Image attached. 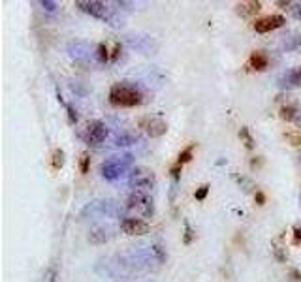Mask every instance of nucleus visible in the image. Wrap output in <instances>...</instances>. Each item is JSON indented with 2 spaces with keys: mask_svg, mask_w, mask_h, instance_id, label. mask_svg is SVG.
Listing matches in <instances>:
<instances>
[{
  "mask_svg": "<svg viewBox=\"0 0 301 282\" xmlns=\"http://www.w3.org/2000/svg\"><path fill=\"white\" fill-rule=\"evenodd\" d=\"M115 265L119 269L128 271V273H139V271H155L162 264L157 258L153 247H149V248H134V250H128V252L117 254Z\"/></svg>",
  "mask_w": 301,
  "mask_h": 282,
  "instance_id": "f257e3e1",
  "label": "nucleus"
},
{
  "mask_svg": "<svg viewBox=\"0 0 301 282\" xmlns=\"http://www.w3.org/2000/svg\"><path fill=\"white\" fill-rule=\"evenodd\" d=\"M110 104L115 107H136L143 104V92L130 81H119L110 89Z\"/></svg>",
  "mask_w": 301,
  "mask_h": 282,
  "instance_id": "f03ea898",
  "label": "nucleus"
},
{
  "mask_svg": "<svg viewBox=\"0 0 301 282\" xmlns=\"http://www.w3.org/2000/svg\"><path fill=\"white\" fill-rule=\"evenodd\" d=\"M75 8H79L83 13H87L91 17L98 19V21H104V23L111 25V27H122V23L117 19L113 8H110L105 2H100V0H77L75 2Z\"/></svg>",
  "mask_w": 301,
  "mask_h": 282,
  "instance_id": "7ed1b4c3",
  "label": "nucleus"
},
{
  "mask_svg": "<svg viewBox=\"0 0 301 282\" xmlns=\"http://www.w3.org/2000/svg\"><path fill=\"white\" fill-rule=\"evenodd\" d=\"M132 167H134V155H130V153H126V155H115L102 162L100 175L105 181H117V179H121Z\"/></svg>",
  "mask_w": 301,
  "mask_h": 282,
  "instance_id": "20e7f679",
  "label": "nucleus"
},
{
  "mask_svg": "<svg viewBox=\"0 0 301 282\" xmlns=\"http://www.w3.org/2000/svg\"><path fill=\"white\" fill-rule=\"evenodd\" d=\"M121 213L119 203L113 200H94L87 203L79 213L81 220H94V219H113Z\"/></svg>",
  "mask_w": 301,
  "mask_h": 282,
  "instance_id": "39448f33",
  "label": "nucleus"
},
{
  "mask_svg": "<svg viewBox=\"0 0 301 282\" xmlns=\"http://www.w3.org/2000/svg\"><path fill=\"white\" fill-rule=\"evenodd\" d=\"M128 186L132 188V192H147L153 190L157 186V175L153 169L145 166L134 167L130 177H128Z\"/></svg>",
  "mask_w": 301,
  "mask_h": 282,
  "instance_id": "423d86ee",
  "label": "nucleus"
},
{
  "mask_svg": "<svg viewBox=\"0 0 301 282\" xmlns=\"http://www.w3.org/2000/svg\"><path fill=\"white\" fill-rule=\"evenodd\" d=\"M124 209L132 214H141V216H145V219H150V216L155 214V203H153V198H149L145 192H132V194L126 198Z\"/></svg>",
  "mask_w": 301,
  "mask_h": 282,
  "instance_id": "0eeeda50",
  "label": "nucleus"
},
{
  "mask_svg": "<svg viewBox=\"0 0 301 282\" xmlns=\"http://www.w3.org/2000/svg\"><path fill=\"white\" fill-rule=\"evenodd\" d=\"M110 136V130L102 121H89L81 132V139L91 147H100Z\"/></svg>",
  "mask_w": 301,
  "mask_h": 282,
  "instance_id": "6e6552de",
  "label": "nucleus"
},
{
  "mask_svg": "<svg viewBox=\"0 0 301 282\" xmlns=\"http://www.w3.org/2000/svg\"><path fill=\"white\" fill-rule=\"evenodd\" d=\"M126 44L132 49L139 51L141 55H155L158 51V41L149 34H126L124 36Z\"/></svg>",
  "mask_w": 301,
  "mask_h": 282,
  "instance_id": "1a4fd4ad",
  "label": "nucleus"
},
{
  "mask_svg": "<svg viewBox=\"0 0 301 282\" xmlns=\"http://www.w3.org/2000/svg\"><path fill=\"white\" fill-rule=\"evenodd\" d=\"M121 230L122 233H126V235H145V233H149V224L141 219H136V216H126V219L121 220Z\"/></svg>",
  "mask_w": 301,
  "mask_h": 282,
  "instance_id": "9d476101",
  "label": "nucleus"
},
{
  "mask_svg": "<svg viewBox=\"0 0 301 282\" xmlns=\"http://www.w3.org/2000/svg\"><path fill=\"white\" fill-rule=\"evenodd\" d=\"M139 126L143 128L150 138H162L164 134L168 132V124L162 119H157V117H145L139 121Z\"/></svg>",
  "mask_w": 301,
  "mask_h": 282,
  "instance_id": "9b49d317",
  "label": "nucleus"
},
{
  "mask_svg": "<svg viewBox=\"0 0 301 282\" xmlns=\"http://www.w3.org/2000/svg\"><path fill=\"white\" fill-rule=\"evenodd\" d=\"M284 23H286V19H284L283 15H267V17L256 19L254 25H252V29H254L256 32H260V34H266V32L281 29Z\"/></svg>",
  "mask_w": 301,
  "mask_h": 282,
  "instance_id": "f8f14e48",
  "label": "nucleus"
},
{
  "mask_svg": "<svg viewBox=\"0 0 301 282\" xmlns=\"http://www.w3.org/2000/svg\"><path fill=\"white\" fill-rule=\"evenodd\" d=\"M91 46L83 40H72L68 44V55L74 58L75 62H87L91 58Z\"/></svg>",
  "mask_w": 301,
  "mask_h": 282,
  "instance_id": "ddd939ff",
  "label": "nucleus"
},
{
  "mask_svg": "<svg viewBox=\"0 0 301 282\" xmlns=\"http://www.w3.org/2000/svg\"><path fill=\"white\" fill-rule=\"evenodd\" d=\"M278 86L284 89V91L301 86V66H295V68L288 70L284 75H281L278 77Z\"/></svg>",
  "mask_w": 301,
  "mask_h": 282,
  "instance_id": "4468645a",
  "label": "nucleus"
},
{
  "mask_svg": "<svg viewBox=\"0 0 301 282\" xmlns=\"http://www.w3.org/2000/svg\"><path fill=\"white\" fill-rule=\"evenodd\" d=\"M262 10V2L258 0H247V2H239L238 6H235V13H238L239 17L243 19H249V17H254L256 13Z\"/></svg>",
  "mask_w": 301,
  "mask_h": 282,
  "instance_id": "2eb2a0df",
  "label": "nucleus"
},
{
  "mask_svg": "<svg viewBox=\"0 0 301 282\" xmlns=\"http://www.w3.org/2000/svg\"><path fill=\"white\" fill-rule=\"evenodd\" d=\"M110 239H111L110 228L98 226V228H93V230L89 231V243H91V245H105Z\"/></svg>",
  "mask_w": 301,
  "mask_h": 282,
  "instance_id": "dca6fc26",
  "label": "nucleus"
},
{
  "mask_svg": "<svg viewBox=\"0 0 301 282\" xmlns=\"http://www.w3.org/2000/svg\"><path fill=\"white\" fill-rule=\"evenodd\" d=\"M249 66L256 72H264L269 66V58L264 51H252L249 57Z\"/></svg>",
  "mask_w": 301,
  "mask_h": 282,
  "instance_id": "f3484780",
  "label": "nucleus"
},
{
  "mask_svg": "<svg viewBox=\"0 0 301 282\" xmlns=\"http://www.w3.org/2000/svg\"><path fill=\"white\" fill-rule=\"evenodd\" d=\"M139 141V136L138 134H130V132H124V134H119L115 138V141H113V145L115 147H130V145H136Z\"/></svg>",
  "mask_w": 301,
  "mask_h": 282,
  "instance_id": "a211bd4d",
  "label": "nucleus"
},
{
  "mask_svg": "<svg viewBox=\"0 0 301 282\" xmlns=\"http://www.w3.org/2000/svg\"><path fill=\"white\" fill-rule=\"evenodd\" d=\"M284 51H299L301 49V34H294V36H284L283 40V46H281Z\"/></svg>",
  "mask_w": 301,
  "mask_h": 282,
  "instance_id": "6ab92c4d",
  "label": "nucleus"
},
{
  "mask_svg": "<svg viewBox=\"0 0 301 282\" xmlns=\"http://www.w3.org/2000/svg\"><path fill=\"white\" fill-rule=\"evenodd\" d=\"M297 115H299V113H297V107H295V105H283V107H281V119H283V121L294 122Z\"/></svg>",
  "mask_w": 301,
  "mask_h": 282,
  "instance_id": "aec40b11",
  "label": "nucleus"
},
{
  "mask_svg": "<svg viewBox=\"0 0 301 282\" xmlns=\"http://www.w3.org/2000/svg\"><path fill=\"white\" fill-rule=\"evenodd\" d=\"M192 155H194V143L188 145L186 149L181 150L179 156H177V164H179V166H183V164H188V162L192 160Z\"/></svg>",
  "mask_w": 301,
  "mask_h": 282,
  "instance_id": "412c9836",
  "label": "nucleus"
},
{
  "mask_svg": "<svg viewBox=\"0 0 301 282\" xmlns=\"http://www.w3.org/2000/svg\"><path fill=\"white\" fill-rule=\"evenodd\" d=\"M96 58H98V62H102V64L110 62L111 60L110 49H107L105 44H98V47H96Z\"/></svg>",
  "mask_w": 301,
  "mask_h": 282,
  "instance_id": "4be33fe9",
  "label": "nucleus"
},
{
  "mask_svg": "<svg viewBox=\"0 0 301 282\" xmlns=\"http://www.w3.org/2000/svg\"><path fill=\"white\" fill-rule=\"evenodd\" d=\"M51 166L53 169H60L64 166V150L62 149H55L51 155Z\"/></svg>",
  "mask_w": 301,
  "mask_h": 282,
  "instance_id": "5701e85b",
  "label": "nucleus"
},
{
  "mask_svg": "<svg viewBox=\"0 0 301 282\" xmlns=\"http://www.w3.org/2000/svg\"><path fill=\"white\" fill-rule=\"evenodd\" d=\"M239 138L243 139V143H245V147H247V149H254V138H252V136H250V130L247 126H243L241 128V130H239Z\"/></svg>",
  "mask_w": 301,
  "mask_h": 282,
  "instance_id": "b1692460",
  "label": "nucleus"
},
{
  "mask_svg": "<svg viewBox=\"0 0 301 282\" xmlns=\"http://www.w3.org/2000/svg\"><path fill=\"white\" fill-rule=\"evenodd\" d=\"M40 6H41V10L46 13H57L58 12V4L55 2V0H41L40 2Z\"/></svg>",
  "mask_w": 301,
  "mask_h": 282,
  "instance_id": "393cba45",
  "label": "nucleus"
},
{
  "mask_svg": "<svg viewBox=\"0 0 301 282\" xmlns=\"http://www.w3.org/2000/svg\"><path fill=\"white\" fill-rule=\"evenodd\" d=\"M284 139L290 145H294V147H301V132H286L284 134Z\"/></svg>",
  "mask_w": 301,
  "mask_h": 282,
  "instance_id": "a878e982",
  "label": "nucleus"
},
{
  "mask_svg": "<svg viewBox=\"0 0 301 282\" xmlns=\"http://www.w3.org/2000/svg\"><path fill=\"white\" fill-rule=\"evenodd\" d=\"M89 166H91V156H89V153H81V156H79V169H81V173H87Z\"/></svg>",
  "mask_w": 301,
  "mask_h": 282,
  "instance_id": "bb28decb",
  "label": "nucleus"
},
{
  "mask_svg": "<svg viewBox=\"0 0 301 282\" xmlns=\"http://www.w3.org/2000/svg\"><path fill=\"white\" fill-rule=\"evenodd\" d=\"M209 190H211V186H209V184H202V186H200V188H198V190H196V194H194V198H196L198 202H203V200L207 198Z\"/></svg>",
  "mask_w": 301,
  "mask_h": 282,
  "instance_id": "cd10ccee",
  "label": "nucleus"
},
{
  "mask_svg": "<svg viewBox=\"0 0 301 282\" xmlns=\"http://www.w3.org/2000/svg\"><path fill=\"white\" fill-rule=\"evenodd\" d=\"M273 254H275V258H277V262H281V264H284L286 259H288V254H286V250H284L283 247H273Z\"/></svg>",
  "mask_w": 301,
  "mask_h": 282,
  "instance_id": "c85d7f7f",
  "label": "nucleus"
},
{
  "mask_svg": "<svg viewBox=\"0 0 301 282\" xmlns=\"http://www.w3.org/2000/svg\"><path fill=\"white\" fill-rule=\"evenodd\" d=\"M194 235H196V233H194V230L190 228V224L185 222V235H183V243H185V245H190V243L194 241Z\"/></svg>",
  "mask_w": 301,
  "mask_h": 282,
  "instance_id": "c756f323",
  "label": "nucleus"
},
{
  "mask_svg": "<svg viewBox=\"0 0 301 282\" xmlns=\"http://www.w3.org/2000/svg\"><path fill=\"white\" fill-rule=\"evenodd\" d=\"M66 111H68V121L72 122V124H75V122L79 121V115H77V111L74 110V105L66 104Z\"/></svg>",
  "mask_w": 301,
  "mask_h": 282,
  "instance_id": "7c9ffc66",
  "label": "nucleus"
},
{
  "mask_svg": "<svg viewBox=\"0 0 301 282\" xmlns=\"http://www.w3.org/2000/svg\"><path fill=\"white\" fill-rule=\"evenodd\" d=\"M150 247H153V250H155V254H157V258L160 259V264H164L166 258H168V256H166V250H164L160 245H150Z\"/></svg>",
  "mask_w": 301,
  "mask_h": 282,
  "instance_id": "2f4dec72",
  "label": "nucleus"
},
{
  "mask_svg": "<svg viewBox=\"0 0 301 282\" xmlns=\"http://www.w3.org/2000/svg\"><path fill=\"white\" fill-rule=\"evenodd\" d=\"M292 239H294L295 245H301V228L299 226H295L294 230H292Z\"/></svg>",
  "mask_w": 301,
  "mask_h": 282,
  "instance_id": "473e14b6",
  "label": "nucleus"
},
{
  "mask_svg": "<svg viewBox=\"0 0 301 282\" xmlns=\"http://www.w3.org/2000/svg\"><path fill=\"white\" fill-rule=\"evenodd\" d=\"M254 200H256L258 205H264V203H266V194H264L262 190H256L254 192Z\"/></svg>",
  "mask_w": 301,
  "mask_h": 282,
  "instance_id": "72a5a7b5",
  "label": "nucleus"
},
{
  "mask_svg": "<svg viewBox=\"0 0 301 282\" xmlns=\"http://www.w3.org/2000/svg\"><path fill=\"white\" fill-rule=\"evenodd\" d=\"M181 169H183V166H179V164H175V166L169 169V173H171V177H174L175 181L181 177Z\"/></svg>",
  "mask_w": 301,
  "mask_h": 282,
  "instance_id": "f704fd0d",
  "label": "nucleus"
},
{
  "mask_svg": "<svg viewBox=\"0 0 301 282\" xmlns=\"http://www.w3.org/2000/svg\"><path fill=\"white\" fill-rule=\"evenodd\" d=\"M119 57H121V44L117 41L115 47H113V53H111V60L115 62V60H117V58H119Z\"/></svg>",
  "mask_w": 301,
  "mask_h": 282,
  "instance_id": "c9c22d12",
  "label": "nucleus"
},
{
  "mask_svg": "<svg viewBox=\"0 0 301 282\" xmlns=\"http://www.w3.org/2000/svg\"><path fill=\"white\" fill-rule=\"evenodd\" d=\"M292 15L301 21V4H292Z\"/></svg>",
  "mask_w": 301,
  "mask_h": 282,
  "instance_id": "e433bc0d",
  "label": "nucleus"
},
{
  "mask_svg": "<svg viewBox=\"0 0 301 282\" xmlns=\"http://www.w3.org/2000/svg\"><path fill=\"white\" fill-rule=\"evenodd\" d=\"M290 276H292L295 282H301V273L297 269H292V271H290Z\"/></svg>",
  "mask_w": 301,
  "mask_h": 282,
  "instance_id": "4c0bfd02",
  "label": "nucleus"
},
{
  "mask_svg": "<svg viewBox=\"0 0 301 282\" xmlns=\"http://www.w3.org/2000/svg\"><path fill=\"white\" fill-rule=\"evenodd\" d=\"M250 166H252V167H258V166H262L260 156H258V160H256V158H254V160H250Z\"/></svg>",
  "mask_w": 301,
  "mask_h": 282,
  "instance_id": "58836bf2",
  "label": "nucleus"
},
{
  "mask_svg": "<svg viewBox=\"0 0 301 282\" xmlns=\"http://www.w3.org/2000/svg\"><path fill=\"white\" fill-rule=\"evenodd\" d=\"M294 124H295V126H297V128H301V113H299V115H297V117H295Z\"/></svg>",
  "mask_w": 301,
  "mask_h": 282,
  "instance_id": "ea45409f",
  "label": "nucleus"
},
{
  "mask_svg": "<svg viewBox=\"0 0 301 282\" xmlns=\"http://www.w3.org/2000/svg\"><path fill=\"white\" fill-rule=\"evenodd\" d=\"M299 205H301V196H299Z\"/></svg>",
  "mask_w": 301,
  "mask_h": 282,
  "instance_id": "a19ab883",
  "label": "nucleus"
}]
</instances>
